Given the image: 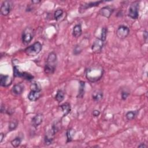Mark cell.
Masks as SVG:
<instances>
[{
  "label": "cell",
  "mask_w": 148,
  "mask_h": 148,
  "mask_svg": "<svg viewBox=\"0 0 148 148\" xmlns=\"http://www.w3.org/2000/svg\"><path fill=\"white\" fill-rule=\"evenodd\" d=\"M104 73L103 67L99 65H95L87 68L85 71L86 79L91 83H95L102 77Z\"/></svg>",
  "instance_id": "1"
},
{
  "label": "cell",
  "mask_w": 148,
  "mask_h": 148,
  "mask_svg": "<svg viewBox=\"0 0 148 148\" xmlns=\"http://www.w3.org/2000/svg\"><path fill=\"white\" fill-rule=\"evenodd\" d=\"M57 65V56L54 51L50 52L47 57L44 66V71L46 74L51 75L54 73Z\"/></svg>",
  "instance_id": "2"
},
{
  "label": "cell",
  "mask_w": 148,
  "mask_h": 148,
  "mask_svg": "<svg viewBox=\"0 0 148 148\" xmlns=\"http://www.w3.org/2000/svg\"><path fill=\"white\" fill-rule=\"evenodd\" d=\"M60 124L59 123H56L53 124L51 127L47 131L44 137V142L45 144L47 146H49L52 144L55 134L60 130Z\"/></svg>",
  "instance_id": "3"
},
{
  "label": "cell",
  "mask_w": 148,
  "mask_h": 148,
  "mask_svg": "<svg viewBox=\"0 0 148 148\" xmlns=\"http://www.w3.org/2000/svg\"><path fill=\"white\" fill-rule=\"evenodd\" d=\"M42 49V45L39 41L35 42L31 46L26 47L24 50L27 55L29 56H35L38 55Z\"/></svg>",
  "instance_id": "4"
},
{
  "label": "cell",
  "mask_w": 148,
  "mask_h": 148,
  "mask_svg": "<svg viewBox=\"0 0 148 148\" xmlns=\"http://www.w3.org/2000/svg\"><path fill=\"white\" fill-rule=\"evenodd\" d=\"M139 2L135 1L132 2L128 9V16L132 19H137L139 16Z\"/></svg>",
  "instance_id": "5"
},
{
  "label": "cell",
  "mask_w": 148,
  "mask_h": 148,
  "mask_svg": "<svg viewBox=\"0 0 148 148\" xmlns=\"http://www.w3.org/2000/svg\"><path fill=\"white\" fill-rule=\"evenodd\" d=\"M34 36V31L31 27L25 28L22 33L21 40L24 45H27L31 42Z\"/></svg>",
  "instance_id": "6"
},
{
  "label": "cell",
  "mask_w": 148,
  "mask_h": 148,
  "mask_svg": "<svg viewBox=\"0 0 148 148\" xmlns=\"http://www.w3.org/2000/svg\"><path fill=\"white\" fill-rule=\"evenodd\" d=\"M130 31V30L128 27L124 25H121L118 27L116 30V36L120 39H125L128 36Z\"/></svg>",
  "instance_id": "7"
},
{
  "label": "cell",
  "mask_w": 148,
  "mask_h": 148,
  "mask_svg": "<svg viewBox=\"0 0 148 148\" xmlns=\"http://www.w3.org/2000/svg\"><path fill=\"white\" fill-rule=\"evenodd\" d=\"M105 42L100 38H97L91 46V50L93 53L98 54L102 51Z\"/></svg>",
  "instance_id": "8"
},
{
  "label": "cell",
  "mask_w": 148,
  "mask_h": 148,
  "mask_svg": "<svg viewBox=\"0 0 148 148\" xmlns=\"http://www.w3.org/2000/svg\"><path fill=\"white\" fill-rule=\"evenodd\" d=\"M12 2L10 1H4L1 6V13L2 15L6 16L9 14L12 9Z\"/></svg>",
  "instance_id": "9"
},
{
  "label": "cell",
  "mask_w": 148,
  "mask_h": 148,
  "mask_svg": "<svg viewBox=\"0 0 148 148\" xmlns=\"http://www.w3.org/2000/svg\"><path fill=\"white\" fill-rule=\"evenodd\" d=\"M114 11V8L113 6L107 5L101 8L100 10H99L98 13L101 16L105 17L107 18H109L111 16V15L113 14Z\"/></svg>",
  "instance_id": "10"
},
{
  "label": "cell",
  "mask_w": 148,
  "mask_h": 148,
  "mask_svg": "<svg viewBox=\"0 0 148 148\" xmlns=\"http://www.w3.org/2000/svg\"><path fill=\"white\" fill-rule=\"evenodd\" d=\"M103 2V1H95V2H90L88 3H86L83 5H81L79 8V12L80 13H82L84 10H87L88 8H92V7H95L98 6L101 3Z\"/></svg>",
  "instance_id": "11"
},
{
  "label": "cell",
  "mask_w": 148,
  "mask_h": 148,
  "mask_svg": "<svg viewBox=\"0 0 148 148\" xmlns=\"http://www.w3.org/2000/svg\"><path fill=\"white\" fill-rule=\"evenodd\" d=\"M12 79L10 76L6 75L1 74L0 75V85L2 87H8L11 85Z\"/></svg>",
  "instance_id": "12"
},
{
  "label": "cell",
  "mask_w": 148,
  "mask_h": 148,
  "mask_svg": "<svg viewBox=\"0 0 148 148\" xmlns=\"http://www.w3.org/2000/svg\"><path fill=\"white\" fill-rule=\"evenodd\" d=\"M43 120V115L42 113H38L36 115H35L32 120H31V123L33 127L35 128L38 127L39 125H40Z\"/></svg>",
  "instance_id": "13"
},
{
  "label": "cell",
  "mask_w": 148,
  "mask_h": 148,
  "mask_svg": "<svg viewBox=\"0 0 148 148\" xmlns=\"http://www.w3.org/2000/svg\"><path fill=\"white\" fill-rule=\"evenodd\" d=\"M24 89V86L21 83H17L13 86L12 88V92L16 95H21Z\"/></svg>",
  "instance_id": "14"
},
{
  "label": "cell",
  "mask_w": 148,
  "mask_h": 148,
  "mask_svg": "<svg viewBox=\"0 0 148 148\" xmlns=\"http://www.w3.org/2000/svg\"><path fill=\"white\" fill-rule=\"evenodd\" d=\"M41 91H30L29 94H28V99L30 101H36L38 99L40 98L41 96Z\"/></svg>",
  "instance_id": "15"
},
{
  "label": "cell",
  "mask_w": 148,
  "mask_h": 148,
  "mask_svg": "<svg viewBox=\"0 0 148 148\" xmlns=\"http://www.w3.org/2000/svg\"><path fill=\"white\" fill-rule=\"evenodd\" d=\"M103 96V93L102 90L97 89L93 91L92 94V99L95 102H99L100 101Z\"/></svg>",
  "instance_id": "16"
},
{
  "label": "cell",
  "mask_w": 148,
  "mask_h": 148,
  "mask_svg": "<svg viewBox=\"0 0 148 148\" xmlns=\"http://www.w3.org/2000/svg\"><path fill=\"white\" fill-rule=\"evenodd\" d=\"M82 34V28L80 24H76L73 27L72 31V35L73 37L77 38L81 36Z\"/></svg>",
  "instance_id": "17"
},
{
  "label": "cell",
  "mask_w": 148,
  "mask_h": 148,
  "mask_svg": "<svg viewBox=\"0 0 148 148\" xmlns=\"http://www.w3.org/2000/svg\"><path fill=\"white\" fill-rule=\"evenodd\" d=\"M60 108L61 109V110L63 113V114H62L63 117H65L66 115H68L71 112V105L68 102H65V103L61 105Z\"/></svg>",
  "instance_id": "18"
},
{
  "label": "cell",
  "mask_w": 148,
  "mask_h": 148,
  "mask_svg": "<svg viewBox=\"0 0 148 148\" xmlns=\"http://www.w3.org/2000/svg\"><path fill=\"white\" fill-rule=\"evenodd\" d=\"M85 85H86V84L84 81H80L78 94L77 95V98H82L84 97V92H85Z\"/></svg>",
  "instance_id": "19"
},
{
  "label": "cell",
  "mask_w": 148,
  "mask_h": 148,
  "mask_svg": "<svg viewBox=\"0 0 148 148\" xmlns=\"http://www.w3.org/2000/svg\"><path fill=\"white\" fill-rule=\"evenodd\" d=\"M75 134V131L73 128H69L66 131V143L71 142L72 140L73 137Z\"/></svg>",
  "instance_id": "20"
},
{
  "label": "cell",
  "mask_w": 148,
  "mask_h": 148,
  "mask_svg": "<svg viewBox=\"0 0 148 148\" xmlns=\"http://www.w3.org/2000/svg\"><path fill=\"white\" fill-rule=\"evenodd\" d=\"M64 97H65V94L64 91L60 89L58 90L55 95V99L58 102L60 103L64 99Z\"/></svg>",
  "instance_id": "21"
},
{
  "label": "cell",
  "mask_w": 148,
  "mask_h": 148,
  "mask_svg": "<svg viewBox=\"0 0 148 148\" xmlns=\"http://www.w3.org/2000/svg\"><path fill=\"white\" fill-rule=\"evenodd\" d=\"M138 113V110H131L128 111L125 114V117L128 120H132L134 119Z\"/></svg>",
  "instance_id": "22"
},
{
  "label": "cell",
  "mask_w": 148,
  "mask_h": 148,
  "mask_svg": "<svg viewBox=\"0 0 148 148\" xmlns=\"http://www.w3.org/2000/svg\"><path fill=\"white\" fill-rule=\"evenodd\" d=\"M30 90L31 91H41L42 88L39 82H33L30 84Z\"/></svg>",
  "instance_id": "23"
},
{
  "label": "cell",
  "mask_w": 148,
  "mask_h": 148,
  "mask_svg": "<svg viewBox=\"0 0 148 148\" xmlns=\"http://www.w3.org/2000/svg\"><path fill=\"white\" fill-rule=\"evenodd\" d=\"M17 125H18V121L16 120H13L10 121L9 123V126H8L9 131H12L15 130Z\"/></svg>",
  "instance_id": "24"
},
{
  "label": "cell",
  "mask_w": 148,
  "mask_h": 148,
  "mask_svg": "<svg viewBox=\"0 0 148 148\" xmlns=\"http://www.w3.org/2000/svg\"><path fill=\"white\" fill-rule=\"evenodd\" d=\"M21 143V139L20 137H18V136L16 137V138H15L14 139H13L11 141V142H10L11 145H12V146H13L14 147H18V146L20 145Z\"/></svg>",
  "instance_id": "25"
},
{
  "label": "cell",
  "mask_w": 148,
  "mask_h": 148,
  "mask_svg": "<svg viewBox=\"0 0 148 148\" xmlns=\"http://www.w3.org/2000/svg\"><path fill=\"white\" fill-rule=\"evenodd\" d=\"M21 77L23 78L24 80H26L27 81H31L32 80L34 79V76L32 75L31 73L27 72H22V75Z\"/></svg>",
  "instance_id": "26"
},
{
  "label": "cell",
  "mask_w": 148,
  "mask_h": 148,
  "mask_svg": "<svg viewBox=\"0 0 148 148\" xmlns=\"http://www.w3.org/2000/svg\"><path fill=\"white\" fill-rule=\"evenodd\" d=\"M63 10L61 9H57L54 13V18L56 20H58L63 14Z\"/></svg>",
  "instance_id": "27"
},
{
  "label": "cell",
  "mask_w": 148,
  "mask_h": 148,
  "mask_svg": "<svg viewBox=\"0 0 148 148\" xmlns=\"http://www.w3.org/2000/svg\"><path fill=\"white\" fill-rule=\"evenodd\" d=\"M22 72L19 69V67L17 65L13 66V76L15 77H21Z\"/></svg>",
  "instance_id": "28"
},
{
  "label": "cell",
  "mask_w": 148,
  "mask_h": 148,
  "mask_svg": "<svg viewBox=\"0 0 148 148\" xmlns=\"http://www.w3.org/2000/svg\"><path fill=\"white\" fill-rule=\"evenodd\" d=\"M107 34H108V28L107 27H103L101 29V36L100 38L105 42L106 36H107Z\"/></svg>",
  "instance_id": "29"
},
{
  "label": "cell",
  "mask_w": 148,
  "mask_h": 148,
  "mask_svg": "<svg viewBox=\"0 0 148 148\" xmlns=\"http://www.w3.org/2000/svg\"><path fill=\"white\" fill-rule=\"evenodd\" d=\"M82 49L80 47V46L79 45H76L74 49H73V54H75V56H77L78 54H80V53L82 52Z\"/></svg>",
  "instance_id": "30"
},
{
  "label": "cell",
  "mask_w": 148,
  "mask_h": 148,
  "mask_svg": "<svg viewBox=\"0 0 148 148\" xmlns=\"http://www.w3.org/2000/svg\"><path fill=\"white\" fill-rule=\"evenodd\" d=\"M130 95V92L126 90H123L121 92V98L123 101L127 99L128 97Z\"/></svg>",
  "instance_id": "31"
},
{
  "label": "cell",
  "mask_w": 148,
  "mask_h": 148,
  "mask_svg": "<svg viewBox=\"0 0 148 148\" xmlns=\"http://www.w3.org/2000/svg\"><path fill=\"white\" fill-rule=\"evenodd\" d=\"M143 39L145 40V42H147V38H148V35H147V31L146 30L143 31Z\"/></svg>",
  "instance_id": "32"
},
{
  "label": "cell",
  "mask_w": 148,
  "mask_h": 148,
  "mask_svg": "<svg viewBox=\"0 0 148 148\" xmlns=\"http://www.w3.org/2000/svg\"><path fill=\"white\" fill-rule=\"evenodd\" d=\"M100 114V112L98 110H94L92 111V115L94 117H98Z\"/></svg>",
  "instance_id": "33"
},
{
  "label": "cell",
  "mask_w": 148,
  "mask_h": 148,
  "mask_svg": "<svg viewBox=\"0 0 148 148\" xmlns=\"http://www.w3.org/2000/svg\"><path fill=\"white\" fill-rule=\"evenodd\" d=\"M6 109L5 108V106L3 104H2L1 106V112L2 113H6Z\"/></svg>",
  "instance_id": "34"
},
{
  "label": "cell",
  "mask_w": 148,
  "mask_h": 148,
  "mask_svg": "<svg viewBox=\"0 0 148 148\" xmlns=\"http://www.w3.org/2000/svg\"><path fill=\"white\" fill-rule=\"evenodd\" d=\"M5 138V134L2 132H1L0 134V143H2V141H3V138Z\"/></svg>",
  "instance_id": "35"
},
{
  "label": "cell",
  "mask_w": 148,
  "mask_h": 148,
  "mask_svg": "<svg viewBox=\"0 0 148 148\" xmlns=\"http://www.w3.org/2000/svg\"><path fill=\"white\" fill-rule=\"evenodd\" d=\"M146 147H147V146L143 143H141L138 146V147H139V148H145Z\"/></svg>",
  "instance_id": "36"
},
{
  "label": "cell",
  "mask_w": 148,
  "mask_h": 148,
  "mask_svg": "<svg viewBox=\"0 0 148 148\" xmlns=\"http://www.w3.org/2000/svg\"><path fill=\"white\" fill-rule=\"evenodd\" d=\"M31 2L34 4H38L40 2V1H32Z\"/></svg>",
  "instance_id": "37"
}]
</instances>
